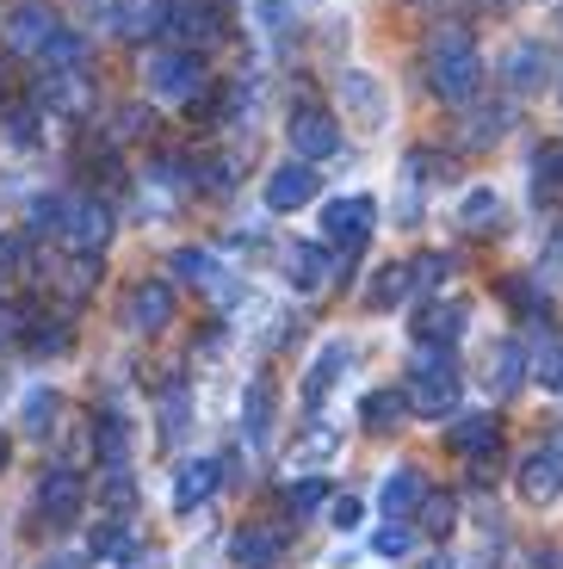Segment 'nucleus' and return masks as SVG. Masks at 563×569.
<instances>
[{
    "label": "nucleus",
    "mask_w": 563,
    "mask_h": 569,
    "mask_svg": "<svg viewBox=\"0 0 563 569\" xmlns=\"http://www.w3.org/2000/svg\"><path fill=\"white\" fill-rule=\"evenodd\" d=\"M43 569H75V557H57V563H43Z\"/></svg>",
    "instance_id": "obj_50"
},
{
    "label": "nucleus",
    "mask_w": 563,
    "mask_h": 569,
    "mask_svg": "<svg viewBox=\"0 0 563 569\" xmlns=\"http://www.w3.org/2000/svg\"><path fill=\"white\" fill-rule=\"evenodd\" d=\"M347 366H353V347H347V341H328L323 353L310 359V378H304V402L316 409V402H323L328 390H335V378H340Z\"/></svg>",
    "instance_id": "obj_21"
},
{
    "label": "nucleus",
    "mask_w": 563,
    "mask_h": 569,
    "mask_svg": "<svg viewBox=\"0 0 563 569\" xmlns=\"http://www.w3.org/2000/svg\"><path fill=\"white\" fill-rule=\"evenodd\" d=\"M260 13H267V19H285V0H260Z\"/></svg>",
    "instance_id": "obj_47"
},
{
    "label": "nucleus",
    "mask_w": 563,
    "mask_h": 569,
    "mask_svg": "<svg viewBox=\"0 0 563 569\" xmlns=\"http://www.w3.org/2000/svg\"><path fill=\"white\" fill-rule=\"evenodd\" d=\"M316 186H323L316 161H279L267 173V211H304L316 199Z\"/></svg>",
    "instance_id": "obj_11"
},
{
    "label": "nucleus",
    "mask_w": 563,
    "mask_h": 569,
    "mask_svg": "<svg viewBox=\"0 0 563 569\" xmlns=\"http://www.w3.org/2000/svg\"><path fill=\"white\" fill-rule=\"evenodd\" d=\"M149 124H156L149 112H137V106H125V112H118V124H112V137H149Z\"/></svg>",
    "instance_id": "obj_44"
},
{
    "label": "nucleus",
    "mask_w": 563,
    "mask_h": 569,
    "mask_svg": "<svg viewBox=\"0 0 563 569\" xmlns=\"http://www.w3.org/2000/svg\"><path fill=\"white\" fill-rule=\"evenodd\" d=\"M168 7L174 0H118L112 26L125 31V38H149V31H168Z\"/></svg>",
    "instance_id": "obj_22"
},
{
    "label": "nucleus",
    "mask_w": 563,
    "mask_h": 569,
    "mask_svg": "<svg viewBox=\"0 0 563 569\" xmlns=\"http://www.w3.org/2000/svg\"><path fill=\"white\" fill-rule=\"evenodd\" d=\"M81 508H87L81 470H69V465L43 470V483H38V513L43 520H50V527H69V520H81Z\"/></svg>",
    "instance_id": "obj_8"
},
{
    "label": "nucleus",
    "mask_w": 563,
    "mask_h": 569,
    "mask_svg": "<svg viewBox=\"0 0 563 569\" xmlns=\"http://www.w3.org/2000/svg\"><path fill=\"white\" fill-rule=\"evenodd\" d=\"M372 217H378V204L359 199V192H353V199H335L323 211V242L340 254V267H347V260L372 242Z\"/></svg>",
    "instance_id": "obj_5"
},
{
    "label": "nucleus",
    "mask_w": 563,
    "mask_h": 569,
    "mask_svg": "<svg viewBox=\"0 0 563 569\" xmlns=\"http://www.w3.org/2000/svg\"><path fill=\"white\" fill-rule=\"evenodd\" d=\"M557 100H563V81H557Z\"/></svg>",
    "instance_id": "obj_53"
},
{
    "label": "nucleus",
    "mask_w": 563,
    "mask_h": 569,
    "mask_svg": "<svg viewBox=\"0 0 563 569\" xmlns=\"http://www.w3.org/2000/svg\"><path fill=\"white\" fill-rule=\"evenodd\" d=\"M93 452L106 470H130V427L125 415H99L93 421Z\"/></svg>",
    "instance_id": "obj_25"
},
{
    "label": "nucleus",
    "mask_w": 563,
    "mask_h": 569,
    "mask_svg": "<svg viewBox=\"0 0 563 569\" xmlns=\"http://www.w3.org/2000/svg\"><path fill=\"white\" fill-rule=\"evenodd\" d=\"M427 87H434L446 106H471L483 87V57H477V38H471V26H458V19H439L434 31H427Z\"/></svg>",
    "instance_id": "obj_1"
},
{
    "label": "nucleus",
    "mask_w": 563,
    "mask_h": 569,
    "mask_svg": "<svg viewBox=\"0 0 563 569\" xmlns=\"http://www.w3.org/2000/svg\"><path fill=\"white\" fill-rule=\"evenodd\" d=\"M545 446H551V452H557V458H563V427H557V433H551V440H545Z\"/></svg>",
    "instance_id": "obj_49"
},
{
    "label": "nucleus",
    "mask_w": 563,
    "mask_h": 569,
    "mask_svg": "<svg viewBox=\"0 0 563 569\" xmlns=\"http://www.w3.org/2000/svg\"><path fill=\"white\" fill-rule=\"evenodd\" d=\"M408 284H415V279H408V267H396V260H391V267H378V272H372V284H366V310H391V303H403Z\"/></svg>",
    "instance_id": "obj_30"
},
{
    "label": "nucleus",
    "mask_w": 563,
    "mask_h": 569,
    "mask_svg": "<svg viewBox=\"0 0 563 569\" xmlns=\"http://www.w3.org/2000/svg\"><path fill=\"white\" fill-rule=\"evenodd\" d=\"M50 415H57V397H50V390H31V397H26V427L38 433V440L50 433V427H57Z\"/></svg>",
    "instance_id": "obj_40"
},
{
    "label": "nucleus",
    "mask_w": 563,
    "mask_h": 569,
    "mask_svg": "<svg viewBox=\"0 0 563 569\" xmlns=\"http://www.w3.org/2000/svg\"><path fill=\"white\" fill-rule=\"evenodd\" d=\"M533 279H545V284H563V229L551 236V248H545V260H539V272Z\"/></svg>",
    "instance_id": "obj_42"
},
{
    "label": "nucleus",
    "mask_w": 563,
    "mask_h": 569,
    "mask_svg": "<svg viewBox=\"0 0 563 569\" xmlns=\"http://www.w3.org/2000/svg\"><path fill=\"white\" fill-rule=\"evenodd\" d=\"M340 112L353 118L359 130H378L384 124V87H378V74H366V69H340Z\"/></svg>",
    "instance_id": "obj_12"
},
{
    "label": "nucleus",
    "mask_w": 563,
    "mask_h": 569,
    "mask_svg": "<svg viewBox=\"0 0 563 569\" xmlns=\"http://www.w3.org/2000/svg\"><path fill=\"white\" fill-rule=\"evenodd\" d=\"M372 551H378V557H408V551H415V532H408L403 520H391V527L372 532Z\"/></svg>",
    "instance_id": "obj_39"
},
{
    "label": "nucleus",
    "mask_w": 563,
    "mask_h": 569,
    "mask_svg": "<svg viewBox=\"0 0 563 569\" xmlns=\"http://www.w3.org/2000/svg\"><path fill=\"white\" fill-rule=\"evenodd\" d=\"M328 527H335V532H353V527H359V501H353V496H335V501H328Z\"/></svg>",
    "instance_id": "obj_43"
},
{
    "label": "nucleus",
    "mask_w": 563,
    "mask_h": 569,
    "mask_svg": "<svg viewBox=\"0 0 563 569\" xmlns=\"http://www.w3.org/2000/svg\"><path fill=\"white\" fill-rule=\"evenodd\" d=\"M62 248H69V254H87L93 260L99 248L112 242V211H106V204L99 199H69L62 204Z\"/></svg>",
    "instance_id": "obj_6"
},
{
    "label": "nucleus",
    "mask_w": 563,
    "mask_h": 569,
    "mask_svg": "<svg viewBox=\"0 0 563 569\" xmlns=\"http://www.w3.org/2000/svg\"><path fill=\"white\" fill-rule=\"evenodd\" d=\"M446 446L452 452H471V458H490L495 452V421L490 415H458V421L446 427Z\"/></svg>",
    "instance_id": "obj_27"
},
{
    "label": "nucleus",
    "mask_w": 563,
    "mask_h": 569,
    "mask_svg": "<svg viewBox=\"0 0 563 569\" xmlns=\"http://www.w3.org/2000/svg\"><path fill=\"white\" fill-rule=\"evenodd\" d=\"M99 496H106V508L125 513L130 496H137V483H130V470H106V483H99Z\"/></svg>",
    "instance_id": "obj_41"
},
{
    "label": "nucleus",
    "mask_w": 563,
    "mask_h": 569,
    "mask_svg": "<svg viewBox=\"0 0 563 569\" xmlns=\"http://www.w3.org/2000/svg\"><path fill=\"white\" fill-rule=\"evenodd\" d=\"M316 508H328V483L304 477V483L285 489V513H292V520H304V513H316Z\"/></svg>",
    "instance_id": "obj_35"
},
{
    "label": "nucleus",
    "mask_w": 563,
    "mask_h": 569,
    "mask_svg": "<svg viewBox=\"0 0 563 569\" xmlns=\"http://www.w3.org/2000/svg\"><path fill=\"white\" fill-rule=\"evenodd\" d=\"M539 569H563V551H545V557H539Z\"/></svg>",
    "instance_id": "obj_48"
},
{
    "label": "nucleus",
    "mask_w": 563,
    "mask_h": 569,
    "mask_svg": "<svg viewBox=\"0 0 563 569\" xmlns=\"http://www.w3.org/2000/svg\"><path fill=\"white\" fill-rule=\"evenodd\" d=\"M551 81V50L539 38H521L502 50V87L507 93H539Z\"/></svg>",
    "instance_id": "obj_10"
},
{
    "label": "nucleus",
    "mask_w": 563,
    "mask_h": 569,
    "mask_svg": "<svg viewBox=\"0 0 563 569\" xmlns=\"http://www.w3.org/2000/svg\"><path fill=\"white\" fill-rule=\"evenodd\" d=\"M403 409H408V397H403V390H372V397H366V409H359V415H366V427H372V433H391V427H403Z\"/></svg>",
    "instance_id": "obj_31"
},
{
    "label": "nucleus",
    "mask_w": 563,
    "mask_h": 569,
    "mask_svg": "<svg viewBox=\"0 0 563 569\" xmlns=\"http://www.w3.org/2000/svg\"><path fill=\"white\" fill-rule=\"evenodd\" d=\"M526 371H533V359H526V347L521 341H495L490 353H483V390L490 397H514V390L526 385Z\"/></svg>",
    "instance_id": "obj_13"
},
{
    "label": "nucleus",
    "mask_w": 563,
    "mask_h": 569,
    "mask_svg": "<svg viewBox=\"0 0 563 569\" xmlns=\"http://www.w3.org/2000/svg\"><path fill=\"white\" fill-rule=\"evenodd\" d=\"M142 87L156 100H174V106H205L211 100V74L192 50H142Z\"/></svg>",
    "instance_id": "obj_3"
},
{
    "label": "nucleus",
    "mask_w": 563,
    "mask_h": 569,
    "mask_svg": "<svg viewBox=\"0 0 563 569\" xmlns=\"http://www.w3.org/2000/svg\"><path fill=\"white\" fill-rule=\"evenodd\" d=\"M458 223H465L471 236H490V229H502V199H495L490 186L465 192V204H458Z\"/></svg>",
    "instance_id": "obj_29"
},
{
    "label": "nucleus",
    "mask_w": 563,
    "mask_h": 569,
    "mask_svg": "<svg viewBox=\"0 0 563 569\" xmlns=\"http://www.w3.org/2000/svg\"><path fill=\"white\" fill-rule=\"evenodd\" d=\"M168 31L174 50H211V43L229 38V0H174L168 7Z\"/></svg>",
    "instance_id": "obj_4"
},
{
    "label": "nucleus",
    "mask_w": 563,
    "mask_h": 569,
    "mask_svg": "<svg viewBox=\"0 0 563 569\" xmlns=\"http://www.w3.org/2000/svg\"><path fill=\"white\" fill-rule=\"evenodd\" d=\"M38 106H50V112H81L87 106V74L81 69H43L38 74Z\"/></svg>",
    "instance_id": "obj_20"
},
{
    "label": "nucleus",
    "mask_w": 563,
    "mask_h": 569,
    "mask_svg": "<svg viewBox=\"0 0 563 569\" xmlns=\"http://www.w3.org/2000/svg\"><path fill=\"white\" fill-rule=\"evenodd\" d=\"M26 260V236H0V267H19Z\"/></svg>",
    "instance_id": "obj_45"
},
{
    "label": "nucleus",
    "mask_w": 563,
    "mask_h": 569,
    "mask_svg": "<svg viewBox=\"0 0 563 569\" xmlns=\"http://www.w3.org/2000/svg\"><path fill=\"white\" fill-rule=\"evenodd\" d=\"M335 452H340V433H335V427H310V433L292 446V465H323V458H335Z\"/></svg>",
    "instance_id": "obj_34"
},
{
    "label": "nucleus",
    "mask_w": 563,
    "mask_h": 569,
    "mask_svg": "<svg viewBox=\"0 0 563 569\" xmlns=\"http://www.w3.org/2000/svg\"><path fill=\"white\" fill-rule=\"evenodd\" d=\"M378 501H384V520H408V513H422V501H427V477L415 465H396L391 477H384Z\"/></svg>",
    "instance_id": "obj_16"
},
{
    "label": "nucleus",
    "mask_w": 563,
    "mask_h": 569,
    "mask_svg": "<svg viewBox=\"0 0 563 569\" xmlns=\"http://www.w3.org/2000/svg\"><path fill=\"white\" fill-rule=\"evenodd\" d=\"M62 31H69V26H62L43 0H19L13 13H7V50H19V57H43Z\"/></svg>",
    "instance_id": "obj_7"
},
{
    "label": "nucleus",
    "mask_w": 563,
    "mask_h": 569,
    "mask_svg": "<svg viewBox=\"0 0 563 569\" xmlns=\"http://www.w3.org/2000/svg\"><path fill=\"white\" fill-rule=\"evenodd\" d=\"M81 57H87V43H81V31H62L50 50L38 57V69H81Z\"/></svg>",
    "instance_id": "obj_36"
},
{
    "label": "nucleus",
    "mask_w": 563,
    "mask_h": 569,
    "mask_svg": "<svg viewBox=\"0 0 563 569\" xmlns=\"http://www.w3.org/2000/svg\"><path fill=\"white\" fill-rule=\"evenodd\" d=\"M533 378L545 390L563 397V335H539V353H533Z\"/></svg>",
    "instance_id": "obj_32"
},
{
    "label": "nucleus",
    "mask_w": 563,
    "mask_h": 569,
    "mask_svg": "<svg viewBox=\"0 0 563 569\" xmlns=\"http://www.w3.org/2000/svg\"><path fill=\"white\" fill-rule=\"evenodd\" d=\"M408 279H415V291H434V284L452 279V254H422L415 267H408Z\"/></svg>",
    "instance_id": "obj_38"
},
{
    "label": "nucleus",
    "mask_w": 563,
    "mask_h": 569,
    "mask_svg": "<svg viewBox=\"0 0 563 569\" xmlns=\"http://www.w3.org/2000/svg\"><path fill=\"white\" fill-rule=\"evenodd\" d=\"M422 527L446 539V532L458 527V501H452V496H427V501H422Z\"/></svg>",
    "instance_id": "obj_37"
},
{
    "label": "nucleus",
    "mask_w": 563,
    "mask_h": 569,
    "mask_svg": "<svg viewBox=\"0 0 563 569\" xmlns=\"http://www.w3.org/2000/svg\"><path fill=\"white\" fill-rule=\"evenodd\" d=\"M174 272H180L186 284H198V291H211L217 303L236 298V279H224V267H217L205 248H180V254H174Z\"/></svg>",
    "instance_id": "obj_18"
},
{
    "label": "nucleus",
    "mask_w": 563,
    "mask_h": 569,
    "mask_svg": "<svg viewBox=\"0 0 563 569\" xmlns=\"http://www.w3.org/2000/svg\"><path fill=\"white\" fill-rule=\"evenodd\" d=\"M13 465V440H7V427H0V470Z\"/></svg>",
    "instance_id": "obj_46"
},
{
    "label": "nucleus",
    "mask_w": 563,
    "mask_h": 569,
    "mask_svg": "<svg viewBox=\"0 0 563 569\" xmlns=\"http://www.w3.org/2000/svg\"><path fill=\"white\" fill-rule=\"evenodd\" d=\"M507 124H514V106H477V112L465 118V130H458V142L465 149H483V142H502Z\"/></svg>",
    "instance_id": "obj_28"
},
{
    "label": "nucleus",
    "mask_w": 563,
    "mask_h": 569,
    "mask_svg": "<svg viewBox=\"0 0 563 569\" xmlns=\"http://www.w3.org/2000/svg\"><path fill=\"white\" fill-rule=\"evenodd\" d=\"M186 415H192V402H186V385H168V390H161V440H168V446L186 440Z\"/></svg>",
    "instance_id": "obj_33"
},
{
    "label": "nucleus",
    "mask_w": 563,
    "mask_h": 569,
    "mask_svg": "<svg viewBox=\"0 0 563 569\" xmlns=\"http://www.w3.org/2000/svg\"><path fill=\"white\" fill-rule=\"evenodd\" d=\"M427 569H458V563H452V557H434V563H427Z\"/></svg>",
    "instance_id": "obj_51"
},
{
    "label": "nucleus",
    "mask_w": 563,
    "mask_h": 569,
    "mask_svg": "<svg viewBox=\"0 0 563 569\" xmlns=\"http://www.w3.org/2000/svg\"><path fill=\"white\" fill-rule=\"evenodd\" d=\"M477 7H514V0H477Z\"/></svg>",
    "instance_id": "obj_52"
},
{
    "label": "nucleus",
    "mask_w": 563,
    "mask_h": 569,
    "mask_svg": "<svg viewBox=\"0 0 563 569\" xmlns=\"http://www.w3.org/2000/svg\"><path fill=\"white\" fill-rule=\"evenodd\" d=\"M465 303L458 298H446V303H427L422 310V322H415V335H422V341H434V347H452L458 341V328H465Z\"/></svg>",
    "instance_id": "obj_26"
},
{
    "label": "nucleus",
    "mask_w": 563,
    "mask_h": 569,
    "mask_svg": "<svg viewBox=\"0 0 563 569\" xmlns=\"http://www.w3.org/2000/svg\"><path fill=\"white\" fill-rule=\"evenodd\" d=\"M229 557H236V569H279L285 532H273V527H241L236 545H229Z\"/></svg>",
    "instance_id": "obj_19"
},
{
    "label": "nucleus",
    "mask_w": 563,
    "mask_h": 569,
    "mask_svg": "<svg viewBox=\"0 0 563 569\" xmlns=\"http://www.w3.org/2000/svg\"><path fill=\"white\" fill-rule=\"evenodd\" d=\"M408 409L422 415V421H439V415L458 409V359H452V347H434L422 341V353H415V366H408Z\"/></svg>",
    "instance_id": "obj_2"
},
{
    "label": "nucleus",
    "mask_w": 563,
    "mask_h": 569,
    "mask_svg": "<svg viewBox=\"0 0 563 569\" xmlns=\"http://www.w3.org/2000/svg\"><path fill=\"white\" fill-rule=\"evenodd\" d=\"M168 322H174V284L168 279H142L137 291H130V328L161 335Z\"/></svg>",
    "instance_id": "obj_15"
},
{
    "label": "nucleus",
    "mask_w": 563,
    "mask_h": 569,
    "mask_svg": "<svg viewBox=\"0 0 563 569\" xmlns=\"http://www.w3.org/2000/svg\"><path fill=\"white\" fill-rule=\"evenodd\" d=\"M557 496H563V458L551 452V446H539V452L521 458V501H533V508H551Z\"/></svg>",
    "instance_id": "obj_14"
},
{
    "label": "nucleus",
    "mask_w": 563,
    "mask_h": 569,
    "mask_svg": "<svg viewBox=\"0 0 563 569\" xmlns=\"http://www.w3.org/2000/svg\"><path fill=\"white\" fill-rule=\"evenodd\" d=\"M241 433H248V446L273 440V378H254L248 385V397H241Z\"/></svg>",
    "instance_id": "obj_23"
},
{
    "label": "nucleus",
    "mask_w": 563,
    "mask_h": 569,
    "mask_svg": "<svg viewBox=\"0 0 563 569\" xmlns=\"http://www.w3.org/2000/svg\"><path fill=\"white\" fill-rule=\"evenodd\" d=\"M217 477L224 470L211 465V458H192V465H180V477H174V508H198V501H211V489H217Z\"/></svg>",
    "instance_id": "obj_24"
},
{
    "label": "nucleus",
    "mask_w": 563,
    "mask_h": 569,
    "mask_svg": "<svg viewBox=\"0 0 563 569\" xmlns=\"http://www.w3.org/2000/svg\"><path fill=\"white\" fill-rule=\"evenodd\" d=\"M328 272H335L328 248H316V242H292V248H285V284H292V291L310 298V291H323V284H328Z\"/></svg>",
    "instance_id": "obj_17"
},
{
    "label": "nucleus",
    "mask_w": 563,
    "mask_h": 569,
    "mask_svg": "<svg viewBox=\"0 0 563 569\" xmlns=\"http://www.w3.org/2000/svg\"><path fill=\"white\" fill-rule=\"evenodd\" d=\"M285 137H292V156L297 161H328L340 149V124L323 112V106H297L292 124H285Z\"/></svg>",
    "instance_id": "obj_9"
}]
</instances>
